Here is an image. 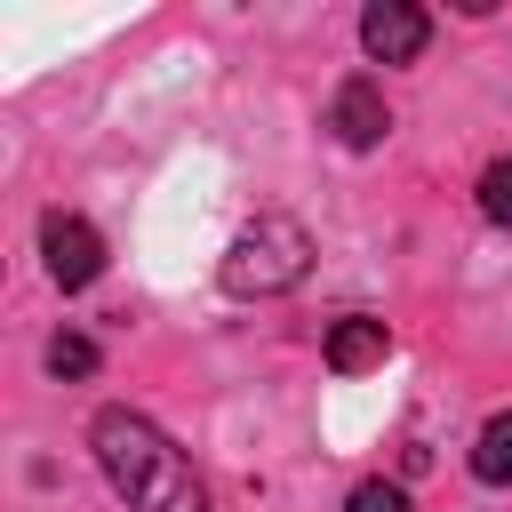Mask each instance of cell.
<instances>
[{
  "label": "cell",
  "mask_w": 512,
  "mask_h": 512,
  "mask_svg": "<svg viewBox=\"0 0 512 512\" xmlns=\"http://www.w3.org/2000/svg\"><path fill=\"white\" fill-rule=\"evenodd\" d=\"M88 440H96L104 480L128 496V512H208V488L192 480L184 448H176L152 416H136V408H104V416L88 424Z\"/></svg>",
  "instance_id": "cell-1"
},
{
  "label": "cell",
  "mask_w": 512,
  "mask_h": 512,
  "mask_svg": "<svg viewBox=\"0 0 512 512\" xmlns=\"http://www.w3.org/2000/svg\"><path fill=\"white\" fill-rule=\"evenodd\" d=\"M304 272H312V232H304L288 208H264V216L224 248V264H216L224 296H288Z\"/></svg>",
  "instance_id": "cell-2"
},
{
  "label": "cell",
  "mask_w": 512,
  "mask_h": 512,
  "mask_svg": "<svg viewBox=\"0 0 512 512\" xmlns=\"http://www.w3.org/2000/svg\"><path fill=\"white\" fill-rule=\"evenodd\" d=\"M40 256H48V280L56 288H88L96 272H104V240H96V224L88 216H40Z\"/></svg>",
  "instance_id": "cell-3"
},
{
  "label": "cell",
  "mask_w": 512,
  "mask_h": 512,
  "mask_svg": "<svg viewBox=\"0 0 512 512\" xmlns=\"http://www.w3.org/2000/svg\"><path fill=\"white\" fill-rule=\"evenodd\" d=\"M424 40H432V16L408 8V0H376V8L360 16V48H368L376 64H416Z\"/></svg>",
  "instance_id": "cell-4"
},
{
  "label": "cell",
  "mask_w": 512,
  "mask_h": 512,
  "mask_svg": "<svg viewBox=\"0 0 512 512\" xmlns=\"http://www.w3.org/2000/svg\"><path fill=\"white\" fill-rule=\"evenodd\" d=\"M328 128H336V144H352V152H368V144H384V128H392V112H384V96H376V80H344V88H336V104H328Z\"/></svg>",
  "instance_id": "cell-5"
},
{
  "label": "cell",
  "mask_w": 512,
  "mask_h": 512,
  "mask_svg": "<svg viewBox=\"0 0 512 512\" xmlns=\"http://www.w3.org/2000/svg\"><path fill=\"white\" fill-rule=\"evenodd\" d=\"M384 352H392V336H384V320H368V312H352V320L328 328V368H336V376L384 368Z\"/></svg>",
  "instance_id": "cell-6"
},
{
  "label": "cell",
  "mask_w": 512,
  "mask_h": 512,
  "mask_svg": "<svg viewBox=\"0 0 512 512\" xmlns=\"http://www.w3.org/2000/svg\"><path fill=\"white\" fill-rule=\"evenodd\" d=\"M472 480H488V488H512V408L480 424V440H472Z\"/></svg>",
  "instance_id": "cell-7"
},
{
  "label": "cell",
  "mask_w": 512,
  "mask_h": 512,
  "mask_svg": "<svg viewBox=\"0 0 512 512\" xmlns=\"http://www.w3.org/2000/svg\"><path fill=\"white\" fill-rule=\"evenodd\" d=\"M480 216L512 232V160H488L480 168Z\"/></svg>",
  "instance_id": "cell-8"
},
{
  "label": "cell",
  "mask_w": 512,
  "mask_h": 512,
  "mask_svg": "<svg viewBox=\"0 0 512 512\" xmlns=\"http://www.w3.org/2000/svg\"><path fill=\"white\" fill-rule=\"evenodd\" d=\"M48 368H56V376H96V344H88V336H56V344H48Z\"/></svg>",
  "instance_id": "cell-9"
},
{
  "label": "cell",
  "mask_w": 512,
  "mask_h": 512,
  "mask_svg": "<svg viewBox=\"0 0 512 512\" xmlns=\"http://www.w3.org/2000/svg\"><path fill=\"white\" fill-rule=\"evenodd\" d=\"M344 512H408V488H392V480H360V488L344 496Z\"/></svg>",
  "instance_id": "cell-10"
}]
</instances>
